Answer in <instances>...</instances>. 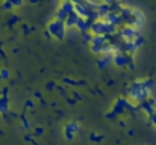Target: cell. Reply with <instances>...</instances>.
Masks as SVG:
<instances>
[{
  "mask_svg": "<svg viewBox=\"0 0 156 145\" xmlns=\"http://www.w3.org/2000/svg\"><path fill=\"white\" fill-rule=\"evenodd\" d=\"M153 123H156V112H155V115H153Z\"/></svg>",
  "mask_w": 156,
  "mask_h": 145,
  "instance_id": "7a4b0ae2",
  "label": "cell"
},
{
  "mask_svg": "<svg viewBox=\"0 0 156 145\" xmlns=\"http://www.w3.org/2000/svg\"><path fill=\"white\" fill-rule=\"evenodd\" d=\"M49 30L53 36H56L58 40H62V36L65 35V23L61 20H55L49 23Z\"/></svg>",
  "mask_w": 156,
  "mask_h": 145,
  "instance_id": "6da1fadb",
  "label": "cell"
}]
</instances>
